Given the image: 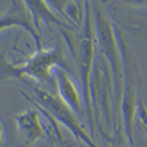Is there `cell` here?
I'll use <instances>...</instances> for the list:
<instances>
[{
  "label": "cell",
  "instance_id": "6da1fadb",
  "mask_svg": "<svg viewBox=\"0 0 147 147\" xmlns=\"http://www.w3.org/2000/svg\"><path fill=\"white\" fill-rule=\"evenodd\" d=\"M119 38L124 68V87L121 113L125 137L131 146L136 145V119L141 87V74L139 65L132 53L123 32L119 30Z\"/></svg>",
  "mask_w": 147,
  "mask_h": 147
},
{
  "label": "cell",
  "instance_id": "7a4b0ae2",
  "mask_svg": "<svg viewBox=\"0 0 147 147\" xmlns=\"http://www.w3.org/2000/svg\"><path fill=\"white\" fill-rule=\"evenodd\" d=\"M33 88L37 99H32L29 96L30 99L45 110L57 123L64 124L77 140L85 143L89 147H100L92 138L91 135L85 130L82 123L78 119V116L67 107L59 97L37 85Z\"/></svg>",
  "mask_w": 147,
  "mask_h": 147
},
{
  "label": "cell",
  "instance_id": "3957f363",
  "mask_svg": "<svg viewBox=\"0 0 147 147\" xmlns=\"http://www.w3.org/2000/svg\"><path fill=\"white\" fill-rule=\"evenodd\" d=\"M57 67L69 71L59 49L50 47L37 50L24 65L15 68L13 71L18 76L25 75L36 81L52 84L55 82L54 73Z\"/></svg>",
  "mask_w": 147,
  "mask_h": 147
},
{
  "label": "cell",
  "instance_id": "277c9868",
  "mask_svg": "<svg viewBox=\"0 0 147 147\" xmlns=\"http://www.w3.org/2000/svg\"><path fill=\"white\" fill-rule=\"evenodd\" d=\"M107 9L116 24L136 36L147 38V2H113Z\"/></svg>",
  "mask_w": 147,
  "mask_h": 147
},
{
  "label": "cell",
  "instance_id": "5b68a950",
  "mask_svg": "<svg viewBox=\"0 0 147 147\" xmlns=\"http://www.w3.org/2000/svg\"><path fill=\"white\" fill-rule=\"evenodd\" d=\"M38 109L28 108L15 115L18 147H34L48 137L50 129Z\"/></svg>",
  "mask_w": 147,
  "mask_h": 147
},
{
  "label": "cell",
  "instance_id": "8992f818",
  "mask_svg": "<svg viewBox=\"0 0 147 147\" xmlns=\"http://www.w3.org/2000/svg\"><path fill=\"white\" fill-rule=\"evenodd\" d=\"M54 78L60 100L77 116H81L85 107L83 94L71 72L57 67L55 70Z\"/></svg>",
  "mask_w": 147,
  "mask_h": 147
},
{
  "label": "cell",
  "instance_id": "52a82bcc",
  "mask_svg": "<svg viewBox=\"0 0 147 147\" xmlns=\"http://www.w3.org/2000/svg\"><path fill=\"white\" fill-rule=\"evenodd\" d=\"M15 27L24 28L30 32L35 40L37 50L43 48L41 38L34 24L26 2L13 1L9 8L0 15V33L7 29Z\"/></svg>",
  "mask_w": 147,
  "mask_h": 147
},
{
  "label": "cell",
  "instance_id": "ba28073f",
  "mask_svg": "<svg viewBox=\"0 0 147 147\" xmlns=\"http://www.w3.org/2000/svg\"><path fill=\"white\" fill-rule=\"evenodd\" d=\"M137 116L140 122L141 127L147 128V105L142 97L139 99Z\"/></svg>",
  "mask_w": 147,
  "mask_h": 147
},
{
  "label": "cell",
  "instance_id": "9c48e42d",
  "mask_svg": "<svg viewBox=\"0 0 147 147\" xmlns=\"http://www.w3.org/2000/svg\"><path fill=\"white\" fill-rule=\"evenodd\" d=\"M8 144V132L2 115L0 114V147H7Z\"/></svg>",
  "mask_w": 147,
  "mask_h": 147
},
{
  "label": "cell",
  "instance_id": "30bf717a",
  "mask_svg": "<svg viewBox=\"0 0 147 147\" xmlns=\"http://www.w3.org/2000/svg\"><path fill=\"white\" fill-rule=\"evenodd\" d=\"M110 147H132L129 144H114V145H111Z\"/></svg>",
  "mask_w": 147,
  "mask_h": 147
},
{
  "label": "cell",
  "instance_id": "8fae6325",
  "mask_svg": "<svg viewBox=\"0 0 147 147\" xmlns=\"http://www.w3.org/2000/svg\"><path fill=\"white\" fill-rule=\"evenodd\" d=\"M142 127L143 130L144 131V132H145V133L147 135V128H146V127Z\"/></svg>",
  "mask_w": 147,
  "mask_h": 147
},
{
  "label": "cell",
  "instance_id": "7c38bea8",
  "mask_svg": "<svg viewBox=\"0 0 147 147\" xmlns=\"http://www.w3.org/2000/svg\"><path fill=\"white\" fill-rule=\"evenodd\" d=\"M0 114H1V113H0Z\"/></svg>",
  "mask_w": 147,
  "mask_h": 147
}]
</instances>
